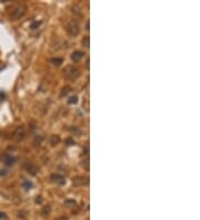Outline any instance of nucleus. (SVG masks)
Masks as SVG:
<instances>
[{"mask_svg":"<svg viewBox=\"0 0 200 220\" xmlns=\"http://www.w3.org/2000/svg\"><path fill=\"white\" fill-rule=\"evenodd\" d=\"M50 61H51L52 65L57 66V67L61 66V64H64V59H62V58H59V57H55V58H52Z\"/></svg>","mask_w":200,"mask_h":220,"instance_id":"f8f14e48","label":"nucleus"},{"mask_svg":"<svg viewBox=\"0 0 200 220\" xmlns=\"http://www.w3.org/2000/svg\"><path fill=\"white\" fill-rule=\"evenodd\" d=\"M89 41H90L89 36H85V37L82 38V46H85L86 48H88V47H89Z\"/></svg>","mask_w":200,"mask_h":220,"instance_id":"a211bd4d","label":"nucleus"},{"mask_svg":"<svg viewBox=\"0 0 200 220\" xmlns=\"http://www.w3.org/2000/svg\"><path fill=\"white\" fill-rule=\"evenodd\" d=\"M81 167H82V168H85L86 170L89 169V159H88V157L81 161Z\"/></svg>","mask_w":200,"mask_h":220,"instance_id":"dca6fc26","label":"nucleus"},{"mask_svg":"<svg viewBox=\"0 0 200 220\" xmlns=\"http://www.w3.org/2000/svg\"><path fill=\"white\" fill-rule=\"evenodd\" d=\"M26 137V130L24 127H18L16 131L14 132V139L17 141V142H20L25 139Z\"/></svg>","mask_w":200,"mask_h":220,"instance_id":"39448f33","label":"nucleus"},{"mask_svg":"<svg viewBox=\"0 0 200 220\" xmlns=\"http://www.w3.org/2000/svg\"><path fill=\"white\" fill-rule=\"evenodd\" d=\"M32 187H34V184H32L31 181H29V180H26L25 182H24V188H25L26 190H30Z\"/></svg>","mask_w":200,"mask_h":220,"instance_id":"f3484780","label":"nucleus"},{"mask_svg":"<svg viewBox=\"0 0 200 220\" xmlns=\"http://www.w3.org/2000/svg\"><path fill=\"white\" fill-rule=\"evenodd\" d=\"M64 76L66 79L76 80L80 76V70L75 66H68L64 70Z\"/></svg>","mask_w":200,"mask_h":220,"instance_id":"f03ea898","label":"nucleus"},{"mask_svg":"<svg viewBox=\"0 0 200 220\" xmlns=\"http://www.w3.org/2000/svg\"><path fill=\"white\" fill-rule=\"evenodd\" d=\"M66 30H67L68 35L71 36V37H77L80 32L79 25H78L76 21H74V20H71V21H69V22L67 24V26H66Z\"/></svg>","mask_w":200,"mask_h":220,"instance_id":"7ed1b4c3","label":"nucleus"},{"mask_svg":"<svg viewBox=\"0 0 200 220\" xmlns=\"http://www.w3.org/2000/svg\"><path fill=\"white\" fill-rule=\"evenodd\" d=\"M40 24H41L40 21H34V22H32V24L30 25V29H31V30H36L40 26Z\"/></svg>","mask_w":200,"mask_h":220,"instance_id":"6ab92c4d","label":"nucleus"},{"mask_svg":"<svg viewBox=\"0 0 200 220\" xmlns=\"http://www.w3.org/2000/svg\"><path fill=\"white\" fill-rule=\"evenodd\" d=\"M65 142H66V145H67V146H72V145H75V140L72 139V138H70V137H69V138H67V139H66Z\"/></svg>","mask_w":200,"mask_h":220,"instance_id":"412c9836","label":"nucleus"},{"mask_svg":"<svg viewBox=\"0 0 200 220\" xmlns=\"http://www.w3.org/2000/svg\"><path fill=\"white\" fill-rule=\"evenodd\" d=\"M25 169L27 170L28 174H30V175H32V176H36L38 174V171H39V168H38L34 162H31V161H26Z\"/></svg>","mask_w":200,"mask_h":220,"instance_id":"423d86ee","label":"nucleus"},{"mask_svg":"<svg viewBox=\"0 0 200 220\" xmlns=\"http://www.w3.org/2000/svg\"><path fill=\"white\" fill-rule=\"evenodd\" d=\"M60 137L58 135H51V137H50V145L52 146V147H55V146H57L58 144H60Z\"/></svg>","mask_w":200,"mask_h":220,"instance_id":"9d476101","label":"nucleus"},{"mask_svg":"<svg viewBox=\"0 0 200 220\" xmlns=\"http://www.w3.org/2000/svg\"><path fill=\"white\" fill-rule=\"evenodd\" d=\"M2 162L8 167H11L16 164V158L14 156H11L10 154H5L2 157Z\"/></svg>","mask_w":200,"mask_h":220,"instance_id":"6e6552de","label":"nucleus"},{"mask_svg":"<svg viewBox=\"0 0 200 220\" xmlns=\"http://www.w3.org/2000/svg\"><path fill=\"white\" fill-rule=\"evenodd\" d=\"M55 220H68V217H66V216H61V217H58V218Z\"/></svg>","mask_w":200,"mask_h":220,"instance_id":"4be33fe9","label":"nucleus"},{"mask_svg":"<svg viewBox=\"0 0 200 220\" xmlns=\"http://www.w3.org/2000/svg\"><path fill=\"white\" fill-rule=\"evenodd\" d=\"M86 30H89V21H87L86 24Z\"/></svg>","mask_w":200,"mask_h":220,"instance_id":"393cba45","label":"nucleus"},{"mask_svg":"<svg viewBox=\"0 0 200 220\" xmlns=\"http://www.w3.org/2000/svg\"><path fill=\"white\" fill-rule=\"evenodd\" d=\"M41 201H42V199H41V197H38V198H36V200H35V202L36 204H41Z\"/></svg>","mask_w":200,"mask_h":220,"instance_id":"5701e85b","label":"nucleus"},{"mask_svg":"<svg viewBox=\"0 0 200 220\" xmlns=\"http://www.w3.org/2000/svg\"><path fill=\"white\" fill-rule=\"evenodd\" d=\"M70 91H71V87H70V86L66 85L65 87H62V89H61V91H60V98L66 97V96L69 94Z\"/></svg>","mask_w":200,"mask_h":220,"instance_id":"9b49d317","label":"nucleus"},{"mask_svg":"<svg viewBox=\"0 0 200 220\" xmlns=\"http://www.w3.org/2000/svg\"><path fill=\"white\" fill-rule=\"evenodd\" d=\"M76 205V201L75 200H66L65 201V206H67V207H71V206H75Z\"/></svg>","mask_w":200,"mask_h":220,"instance_id":"aec40b11","label":"nucleus"},{"mask_svg":"<svg viewBox=\"0 0 200 220\" xmlns=\"http://www.w3.org/2000/svg\"><path fill=\"white\" fill-rule=\"evenodd\" d=\"M85 57V52L84 51H80V50H77V51H74L72 54H71V56H70V58H71V60L74 61V62H78L80 59H82Z\"/></svg>","mask_w":200,"mask_h":220,"instance_id":"1a4fd4ad","label":"nucleus"},{"mask_svg":"<svg viewBox=\"0 0 200 220\" xmlns=\"http://www.w3.org/2000/svg\"><path fill=\"white\" fill-rule=\"evenodd\" d=\"M70 131H71L72 134H75L76 136H81V134H82V131H81L78 127H71V128H70Z\"/></svg>","mask_w":200,"mask_h":220,"instance_id":"2eb2a0df","label":"nucleus"},{"mask_svg":"<svg viewBox=\"0 0 200 220\" xmlns=\"http://www.w3.org/2000/svg\"><path fill=\"white\" fill-rule=\"evenodd\" d=\"M4 171H0V176H5L6 174H7V171H6V169H2Z\"/></svg>","mask_w":200,"mask_h":220,"instance_id":"b1692460","label":"nucleus"},{"mask_svg":"<svg viewBox=\"0 0 200 220\" xmlns=\"http://www.w3.org/2000/svg\"><path fill=\"white\" fill-rule=\"evenodd\" d=\"M50 211H51V207H50L49 205H48V206H45V207L42 208V210H41V215L44 216V217H46V216L49 215Z\"/></svg>","mask_w":200,"mask_h":220,"instance_id":"ddd939ff","label":"nucleus"},{"mask_svg":"<svg viewBox=\"0 0 200 220\" xmlns=\"http://www.w3.org/2000/svg\"><path fill=\"white\" fill-rule=\"evenodd\" d=\"M27 11V7L25 5H18L14 7L10 12V20H18L25 16Z\"/></svg>","mask_w":200,"mask_h":220,"instance_id":"f257e3e1","label":"nucleus"},{"mask_svg":"<svg viewBox=\"0 0 200 220\" xmlns=\"http://www.w3.org/2000/svg\"><path fill=\"white\" fill-rule=\"evenodd\" d=\"M50 181L58 186H64L66 184V178L60 174H52L50 175Z\"/></svg>","mask_w":200,"mask_h":220,"instance_id":"20e7f679","label":"nucleus"},{"mask_svg":"<svg viewBox=\"0 0 200 220\" xmlns=\"http://www.w3.org/2000/svg\"><path fill=\"white\" fill-rule=\"evenodd\" d=\"M67 102L69 105H76L78 102V97L77 96H71V97H69V99L67 100Z\"/></svg>","mask_w":200,"mask_h":220,"instance_id":"4468645a","label":"nucleus"},{"mask_svg":"<svg viewBox=\"0 0 200 220\" xmlns=\"http://www.w3.org/2000/svg\"><path fill=\"white\" fill-rule=\"evenodd\" d=\"M89 184V178L88 177H75L72 179V185L76 187H81V186H87Z\"/></svg>","mask_w":200,"mask_h":220,"instance_id":"0eeeda50","label":"nucleus"},{"mask_svg":"<svg viewBox=\"0 0 200 220\" xmlns=\"http://www.w3.org/2000/svg\"><path fill=\"white\" fill-rule=\"evenodd\" d=\"M86 67H87V69H89V59L87 60V62H86Z\"/></svg>","mask_w":200,"mask_h":220,"instance_id":"a878e982","label":"nucleus"},{"mask_svg":"<svg viewBox=\"0 0 200 220\" xmlns=\"http://www.w3.org/2000/svg\"><path fill=\"white\" fill-rule=\"evenodd\" d=\"M0 218H6V214H0Z\"/></svg>","mask_w":200,"mask_h":220,"instance_id":"bb28decb","label":"nucleus"}]
</instances>
